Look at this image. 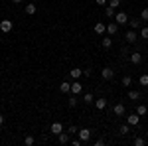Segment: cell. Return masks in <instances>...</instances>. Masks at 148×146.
I'll return each mask as SVG.
<instances>
[{
	"instance_id": "d590c367",
	"label": "cell",
	"mask_w": 148,
	"mask_h": 146,
	"mask_svg": "<svg viewBox=\"0 0 148 146\" xmlns=\"http://www.w3.org/2000/svg\"><path fill=\"white\" fill-rule=\"evenodd\" d=\"M93 144H95V146H103V144H105V140H103V138H99V140H95Z\"/></svg>"
},
{
	"instance_id": "8d00e7d4",
	"label": "cell",
	"mask_w": 148,
	"mask_h": 146,
	"mask_svg": "<svg viewBox=\"0 0 148 146\" xmlns=\"http://www.w3.org/2000/svg\"><path fill=\"white\" fill-rule=\"evenodd\" d=\"M91 73H93L91 69H83V75H85V77H91Z\"/></svg>"
},
{
	"instance_id": "6da1fadb",
	"label": "cell",
	"mask_w": 148,
	"mask_h": 146,
	"mask_svg": "<svg viewBox=\"0 0 148 146\" xmlns=\"http://www.w3.org/2000/svg\"><path fill=\"white\" fill-rule=\"evenodd\" d=\"M126 123L130 124V126H138V124H140V114H138V112H130V114L126 117Z\"/></svg>"
},
{
	"instance_id": "1f68e13d",
	"label": "cell",
	"mask_w": 148,
	"mask_h": 146,
	"mask_svg": "<svg viewBox=\"0 0 148 146\" xmlns=\"http://www.w3.org/2000/svg\"><path fill=\"white\" fill-rule=\"evenodd\" d=\"M140 20L142 22H148V8H144V10L140 12Z\"/></svg>"
},
{
	"instance_id": "9a60e30c",
	"label": "cell",
	"mask_w": 148,
	"mask_h": 146,
	"mask_svg": "<svg viewBox=\"0 0 148 146\" xmlns=\"http://www.w3.org/2000/svg\"><path fill=\"white\" fill-rule=\"evenodd\" d=\"M69 132H59V134H57V142H59V144H67L69 142Z\"/></svg>"
},
{
	"instance_id": "5b68a950",
	"label": "cell",
	"mask_w": 148,
	"mask_h": 146,
	"mask_svg": "<svg viewBox=\"0 0 148 146\" xmlns=\"http://www.w3.org/2000/svg\"><path fill=\"white\" fill-rule=\"evenodd\" d=\"M128 61H130L132 65H140V63H142V53H138V51H132V53L128 56Z\"/></svg>"
},
{
	"instance_id": "74e56055",
	"label": "cell",
	"mask_w": 148,
	"mask_h": 146,
	"mask_svg": "<svg viewBox=\"0 0 148 146\" xmlns=\"http://www.w3.org/2000/svg\"><path fill=\"white\" fill-rule=\"evenodd\" d=\"M4 124V114H0V126Z\"/></svg>"
},
{
	"instance_id": "f1b7e54d",
	"label": "cell",
	"mask_w": 148,
	"mask_h": 146,
	"mask_svg": "<svg viewBox=\"0 0 148 146\" xmlns=\"http://www.w3.org/2000/svg\"><path fill=\"white\" fill-rule=\"evenodd\" d=\"M140 38L148 40V26H142V28H140Z\"/></svg>"
},
{
	"instance_id": "4316f807",
	"label": "cell",
	"mask_w": 148,
	"mask_h": 146,
	"mask_svg": "<svg viewBox=\"0 0 148 146\" xmlns=\"http://www.w3.org/2000/svg\"><path fill=\"white\" fill-rule=\"evenodd\" d=\"M24 144H26V146H34L36 144V138H34V136H26V138H24Z\"/></svg>"
},
{
	"instance_id": "7a4b0ae2",
	"label": "cell",
	"mask_w": 148,
	"mask_h": 146,
	"mask_svg": "<svg viewBox=\"0 0 148 146\" xmlns=\"http://www.w3.org/2000/svg\"><path fill=\"white\" fill-rule=\"evenodd\" d=\"M101 77L105 79V81H111V79L114 77V69L113 67H103L101 69Z\"/></svg>"
},
{
	"instance_id": "f35d334b",
	"label": "cell",
	"mask_w": 148,
	"mask_h": 146,
	"mask_svg": "<svg viewBox=\"0 0 148 146\" xmlns=\"http://www.w3.org/2000/svg\"><path fill=\"white\" fill-rule=\"evenodd\" d=\"M12 2H14V4H20V2H22V0H12Z\"/></svg>"
},
{
	"instance_id": "9c48e42d",
	"label": "cell",
	"mask_w": 148,
	"mask_h": 146,
	"mask_svg": "<svg viewBox=\"0 0 148 146\" xmlns=\"http://www.w3.org/2000/svg\"><path fill=\"white\" fill-rule=\"evenodd\" d=\"M71 93H73V95H79V93H83V85H81L77 79H73V83H71Z\"/></svg>"
},
{
	"instance_id": "8992f818",
	"label": "cell",
	"mask_w": 148,
	"mask_h": 146,
	"mask_svg": "<svg viewBox=\"0 0 148 146\" xmlns=\"http://www.w3.org/2000/svg\"><path fill=\"white\" fill-rule=\"evenodd\" d=\"M138 38H140V36H138L136 32H134V30H128V32L125 34V40H126V44H134V42H136Z\"/></svg>"
},
{
	"instance_id": "484cf974",
	"label": "cell",
	"mask_w": 148,
	"mask_h": 146,
	"mask_svg": "<svg viewBox=\"0 0 148 146\" xmlns=\"http://www.w3.org/2000/svg\"><path fill=\"white\" fill-rule=\"evenodd\" d=\"M132 144H134V146H144V144H146V140H144L142 136H136V138L132 140Z\"/></svg>"
},
{
	"instance_id": "3957f363",
	"label": "cell",
	"mask_w": 148,
	"mask_h": 146,
	"mask_svg": "<svg viewBox=\"0 0 148 146\" xmlns=\"http://www.w3.org/2000/svg\"><path fill=\"white\" fill-rule=\"evenodd\" d=\"M114 22L119 24V26H121V24H128V14H126V12H116V14H114Z\"/></svg>"
},
{
	"instance_id": "cb8c5ba5",
	"label": "cell",
	"mask_w": 148,
	"mask_h": 146,
	"mask_svg": "<svg viewBox=\"0 0 148 146\" xmlns=\"http://www.w3.org/2000/svg\"><path fill=\"white\" fill-rule=\"evenodd\" d=\"M136 112L140 114V117H144V114L148 112V107H146V105H138V107H136Z\"/></svg>"
},
{
	"instance_id": "d6a6232c",
	"label": "cell",
	"mask_w": 148,
	"mask_h": 146,
	"mask_svg": "<svg viewBox=\"0 0 148 146\" xmlns=\"http://www.w3.org/2000/svg\"><path fill=\"white\" fill-rule=\"evenodd\" d=\"M67 132H69V134H77V132H79V128L71 124V126H69V128H67Z\"/></svg>"
},
{
	"instance_id": "4dcf8cb0",
	"label": "cell",
	"mask_w": 148,
	"mask_h": 146,
	"mask_svg": "<svg viewBox=\"0 0 148 146\" xmlns=\"http://www.w3.org/2000/svg\"><path fill=\"white\" fill-rule=\"evenodd\" d=\"M67 105H69V107H75V105H77V97H75V95H73V93H71V97H69Z\"/></svg>"
},
{
	"instance_id": "277c9868",
	"label": "cell",
	"mask_w": 148,
	"mask_h": 146,
	"mask_svg": "<svg viewBox=\"0 0 148 146\" xmlns=\"http://www.w3.org/2000/svg\"><path fill=\"white\" fill-rule=\"evenodd\" d=\"M101 47L103 49H111L113 47V38L107 34V36H101Z\"/></svg>"
},
{
	"instance_id": "836d02e7",
	"label": "cell",
	"mask_w": 148,
	"mask_h": 146,
	"mask_svg": "<svg viewBox=\"0 0 148 146\" xmlns=\"http://www.w3.org/2000/svg\"><path fill=\"white\" fill-rule=\"evenodd\" d=\"M71 144H73V146H81L83 142H81V138H73V140H71Z\"/></svg>"
},
{
	"instance_id": "52a82bcc",
	"label": "cell",
	"mask_w": 148,
	"mask_h": 146,
	"mask_svg": "<svg viewBox=\"0 0 148 146\" xmlns=\"http://www.w3.org/2000/svg\"><path fill=\"white\" fill-rule=\"evenodd\" d=\"M12 28H14V24H12L10 20H2V22H0V32H4V34L12 32Z\"/></svg>"
},
{
	"instance_id": "e0dca14e",
	"label": "cell",
	"mask_w": 148,
	"mask_h": 146,
	"mask_svg": "<svg viewBox=\"0 0 148 146\" xmlns=\"http://www.w3.org/2000/svg\"><path fill=\"white\" fill-rule=\"evenodd\" d=\"M81 75H83V69H79V67H73L71 71H69V77L71 79H79Z\"/></svg>"
},
{
	"instance_id": "ffe728a7",
	"label": "cell",
	"mask_w": 148,
	"mask_h": 146,
	"mask_svg": "<svg viewBox=\"0 0 148 146\" xmlns=\"http://www.w3.org/2000/svg\"><path fill=\"white\" fill-rule=\"evenodd\" d=\"M140 97H142V95H140V91H136V89H130V91H128V99H130V101H138Z\"/></svg>"
},
{
	"instance_id": "2e32d148",
	"label": "cell",
	"mask_w": 148,
	"mask_h": 146,
	"mask_svg": "<svg viewBox=\"0 0 148 146\" xmlns=\"http://www.w3.org/2000/svg\"><path fill=\"white\" fill-rule=\"evenodd\" d=\"M24 10H26V14H28V16H32V14H36V12H38V6H36L34 2H30V4H26V8H24Z\"/></svg>"
},
{
	"instance_id": "7c38bea8",
	"label": "cell",
	"mask_w": 148,
	"mask_h": 146,
	"mask_svg": "<svg viewBox=\"0 0 148 146\" xmlns=\"http://www.w3.org/2000/svg\"><path fill=\"white\" fill-rule=\"evenodd\" d=\"M128 26H130V30H138V28H142V20L140 18H128Z\"/></svg>"
},
{
	"instance_id": "d6986e66",
	"label": "cell",
	"mask_w": 148,
	"mask_h": 146,
	"mask_svg": "<svg viewBox=\"0 0 148 146\" xmlns=\"http://www.w3.org/2000/svg\"><path fill=\"white\" fill-rule=\"evenodd\" d=\"M95 107H97L99 111H105V109H107V99H103V97H99V99L95 101Z\"/></svg>"
},
{
	"instance_id": "8fae6325",
	"label": "cell",
	"mask_w": 148,
	"mask_h": 146,
	"mask_svg": "<svg viewBox=\"0 0 148 146\" xmlns=\"http://www.w3.org/2000/svg\"><path fill=\"white\" fill-rule=\"evenodd\" d=\"M93 30H95V34H99V36H105V34H107V24H103V22H97V24H95V28H93Z\"/></svg>"
},
{
	"instance_id": "ab89813d",
	"label": "cell",
	"mask_w": 148,
	"mask_h": 146,
	"mask_svg": "<svg viewBox=\"0 0 148 146\" xmlns=\"http://www.w3.org/2000/svg\"><path fill=\"white\" fill-rule=\"evenodd\" d=\"M146 2H148V0H146Z\"/></svg>"
},
{
	"instance_id": "44dd1931",
	"label": "cell",
	"mask_w": 148,
	"mask_h": 146,
	"mask_svg": "<svg viewBox=\"0 0 148 146\" xmlns=\"http://www.w3.org/2000/svg\"><path fill=\"white\" fill-rule=\"evenodd\" d=\"M128 132H130V124H128V123H125V124H121V126H119V134L126 136Z\"/></svg>"
},
{
	"instance_id": "4fadbf2b",
	"label": "cell",
	"mask_w": 148,
	"mask_h": 146,
	"mask_svg": "<svg viewBox=\"0 0 148 146\" xmlns=\"http://www.w3.org/2000/svg\"><path fill=\"white\" fill-rule=\"evenodd\" d=\"M116 32H119V24L116 22H109L107 24V34L109 36H114Z\"/></svg>"
},
{
	"instance_id": "7402d4cb",
	"label": "cell",
	"mask_w": 148,
	"mask_h": 146,
	"mask_svg": "<svg viewBox=\"0 0 148 146\" xmlns=\"http://www.w3.org/2000/svg\"><path fill=\"white\" fill-rule=\"evenodd\" d=\"M114 14H116V10H114V8L105 6V16H107V18H114Z\"/></svg>"
},
{
	"instance_id": "30bf717a",
	"label": "cell",
	"mask_w": 148,
	"mask_h": 146,
	"mask_svg": "<svg viewBox=\"0 0 148 146\" xmlns=\"http://www.w3.org/2000/svg\"><path fill=\"white\" fill-rule=\"evenodd\" d=\"M113 112H114V117H123V114L126 112L125 105H123V103H116V105L113 107Z\"/></svg>"
},
{
	"instance_id": "f546056e",
	"label": "cell",
	"mask_w": 148,
	"mask_h": 146,
	"mask_svg": "<svg viewBox=\"0 0 148 146\" xmlns=\"http://www.w3.org/2000/svg\"><path fill=\"white\" fill-rule=\"evenodd\" d=\"M107 6H111V8H114V10H116V8L121 6V0H109V4H107Z\"/></svg>"
},
{
	"instance_id": "e575fe53",
	"label": "cell",
	"mask_w": 148,
	"mask_h": 146,
	"mask_svg": "<svg viewBox=\"0 0 148 146\" xmlns=\"http://www.w3.org/2000/svg\"><path fill=\"white\" fill-rule=\"evenodd\" d=\"M95 2H97L99 6H107V4H109V0H95Z\"/></svg>"
},
{
	"instance_id": "603a6c76",
	"label": "cell",
	"mask_w": 148,
	"mask_h": 146,
	"mask_svg": "<svg viewBox=\"0 0 148 146\" xmlns=\"http://www.w3.org/2000/svg\"><path fill=\"white\" fill-rule=\"evenodd\" d=\"M121 83H123V87H130V85H132V77H130V75H125Z\"/></svg>"
},
{
	"instance_id": "ac0fdd59",
	"label": "cell",
	"mask_w": 148,
	"mask_h": 146,
	"mask_svg": "<svg viewBox=\"0 0 148 146\" xmlns=\"http://www.w3.org/2000/svg\"><path fill=\"white\" fill-rule=\"evenodd\" d=\"M59 91L61 93H71V83L69 81H61L59 83Z\"/></svg>"
},
{
	"instance_id": "5bb4252c",
	"label": "cell",
	"mask_w": 148,
	"mask_h": 146,
	"mask_svg": "<svg viewBox=\"0 0 148 146\" xmlns=\"http://www.w3.org/2000/svg\"><path fill=\"white\" fill-rule=\"evenodd\" d=\"M49 130H51V132L57 136L59 132H63V124H61V123H53L51 126H49Z\"/></svg>"
},
{
	"instance_id": "d4e9b609",
	"label": "cell",
	"mask_w": 148,
	"mask_h": 146,
	"mask_svg": "<svg viewBox=\"0 0 148 146\" xmlns=\"http://www.w3.org/2000/svg\"><path fill=\"white\" fill-rule=\"evenodd\" d=\"M85 105H91V103H95V97H93V93H85Z\"/></svg>"
},
{
	"instance_id": "ba28073f",
	"label": "cell",
	"mask_w": 148,
	"mask_h": 146,
	"mask_svg": "<svg viewBox=\"0 0 148 146\" xmlns=\"http://www.w3.org/2000/svg\"><path fill=\"white\" fill-rule=\"evenodd\" d=\"M77 134H79L81 142H89V138H91V130H89V128H81Z\"/></svg>"
},
{
	"instance_id": "83f0119b",
	"label": "cell",
	"mask_w": 148,
	"mask_h": 146,
	"mask_svg": "<svg viewBox=\"0 0 148 146\" xmlns=\"http://www.w3.org/2000/svg\"><path fill=\"white\" fill-rule=\"evenodd\" d=\"M138 83L142 85V87H148V75L144 73V75H140V79H138Z\"/></svg>"
}]
</instances>
